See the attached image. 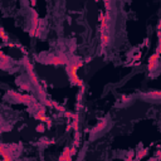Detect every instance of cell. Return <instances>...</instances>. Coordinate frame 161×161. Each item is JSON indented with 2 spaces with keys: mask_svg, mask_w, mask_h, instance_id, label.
Segmentation results:
<instances>
[{
  "mask_svg": "<svg viewBox=\"0 0 161 161\" xmlns=\"http://www.w3.org/2000/svg\"><path fill=\"white\" fill-rule=\"evenodd\" d=\"M24 64H25V67H27V69H28V74H29V78H30L32 85L36 88V92H38L39 98L42 101H45L47 100V93H45V91L42 88V86L39 85V79H38V77H36V74H35L34 69H33V65L29 63V61L27 59V58H24Z\"/></svg>",
  "mask_w": 161,
  "mask_h": 161,
  "instance_id": "cell-1",
  "label": "cell"
},
{
  "mask_svg": "<svg viewBox=\"0 0 161 161\" xmlns=\"http://www.w3.org/2000/svg\"><path fill=\"white\" fill-rule=\"evenodd\" d=\"M32 10V28H30V32H29V34H30V36H35V33H36V29H38L39 27V15H38V13L35 12L34 9H30Z\"/></svg>",
  "mask_w": 161,
  "mask_h": 161,
  "instance_id": "cell-2",
  "label": "cell"
},
{
  "mask_svg": "<svg viewBox=\"0 0 161 161\" xmlns=\"http://www.w3.org/2000/svg\"><path fill=\"white\" fill-rule=\"evenodd\" d=\"M69 62V58L65 56V54H59V56H54V57H50L48 63L49 64H53V65H59V64H68Z\"/></svg>",
  "mask_w": 161,
  "mask_h": 161,
  "instance_id": "cell-3",
  "label": "cell"
},
{
  "mask_svg": "<svg viewBox=\"0 0 161 161\" xmlns=\"http://www.w3.org/2000/svg\"><path fill=\"white\" fill-rule=\"evenodd\" d=\"M159 58H160V56L157 53L152 54V56L149 58V65H147V68H149V72L150 73L155 72L156 69H157V67H159Z\"/></svg>",
  "mask_w": 161,
  "mask_h": 161,
  "instance_id": "cell-4",
  "label": "cell"
},
{
  "mask_svg": "<svg viewBox=\"0 0 161 161\" xmlns=\"http://www.w3.org/2000/svg\"><path fill=\"white\" fill-rule=\"evenodd\" d=\"M100 33H101V48L105 49L111 42V35H109V32H100Z\"/></svg>",
  "mask_w": 161,
  "mask_h": 161,
  "instance_id": "cell-5",
  "label": "cell"
},
{
  "mask_svg": "<svg viewBox=\"0 0 161 161\" xmlns=\"http://www.w3.org/2000/svg\"><path fill=\"white\" fill-rule=\"evenodd\" d=\"M106 126H107V121H106V120H101L100 122H98L97 125L92 129L91 133H92V135H96V133H98V132H101V131H103V130H105V127H106Z\"/></svg>",
  "mask_w": 161,
  "mask_h": 161,
  "instance_id": "cell-6",
  "label": "cell"
},
{
  "mask_svg": "<svg viewBox=\"0 0 161 161\" xmlns=\"http://www.w3.org/2000/svg\"><path fill=\"white\" fill-rule=\"evenodd\" d=\"M0 56H1V63H0L1 69H6L8 67H10V61H12V58L6 56L4 52H0Z\"/></svg>",
  "mask_w": 161,
  "mask_h": 161,
  "instance_id": "cell-7",
  "label": "cell"
},
{
  "mask_svg": "<svg viewBox=\"0 0 161 161\" xmlns=\"http://www.w3.org/2000/svg\"><path fill=\"white\" fill-rule=\"evenodd\" d=\"M9 94L14 98L15 102H19V103H23V94L15 92V91H9Z\"/></svg>",
  "mask_w": 161,
  "mask_h": 161,
  "instance_id": "cell-8",
  "label": "cell"
},
{
  "mask_svg": "<svg viewBox=\"0 0 161 161\" xmlns=\"http://www.w3.org/2000/svg\"><path fill=\"white\" fill-rule=\"evenodd\" d=\"M145 96L151 97V98H161V91H153V92H149Z\"/></svg>",
  "mask_w": 161,
  "mask_h": 161,
  "instance_id": "cell-9",
  "label": "cell"
},
{
  "mask_svg": "<svg viewBox=\"0 0 161 161\" xmlns=\"http://www.w3.org/2000/svg\"><path fill=\"white\" fill-rule=\"evenodd\" d=\"M79 141H80V133H79V131L77 130L74 132V146H76V147H77V146H79Z\"/></svg>",
  "mask_w": 161,
  "mask_h": 161,
  "instance_id": "cell-10",
  "label": "cell"
},
{
  "mask_svg": "<svg viewBox=\"0 0 161 161\" xmlns=\"http://www.w3.org/2000/svg\"><path fill=\"white\" fill-rule=\"evenodd\" d=\"M35 131H36V132H40V133H42V132H44V131H45V126H44V123H43V122H40L39 125L35 127Z\"/></svg>",
  "mask_w": 161,
  "mask_h": 161,
  "instance_id": "cell-11",
  "label": "cell"
},
{
  "mask_svg": "<svg viewBox=\"0 0 161 161\" xmlns=\"http://www.w3.org/2000/svg\"><path fill=\"white\" fill-rule=\"evenodd\" d=\"M147 155V150H142V151H138V153H137V157L136 159L137 160H140V159H144V157Z\"/></svg>",
  "mask_w": 161,
  "mask_h": 161,
  "instance_id": "cell-12",
  "label": "cell"
},
{
  "mask_svg": "<svg viewBox=\"0 0 161 161\" xmlns=\"http://www.w3.org/2000/svg\"><path fill=\"white\" fill-rule=\"evenodd\" d=\"M0 34H1V39H3V42H4V43L8 42L9 38H8V35L5 34V32H4V29H3V28L0 29Z\"/></svg>",
  "mask_w": 161,
  "mask_h": 161,
  "instance_id": "cell-13",
  "label": "cell"
},
{
  "mask_svg": "<svg viewBox=\"0 0 161 161\" xmlns=\"http://www.w3.org/2000/svg\"><path fill=\"white\" fill-rule=\"evenodd\" d=\"M18 85H19V86H20L24 91H28V89H29V85H28V83H21V82H18Z\"/></svg>",
  "mask_w": 161,
  "mask_h": 161,
  "instance_id": "cell-14",
  "label": "cell"
},
{
  "mask_svg": "<svg viewBox=\"0 0 161 161\" xmlns=\"http://www.w3.org/2000/svg\"><path fill=\"white\" fill-rule=\"evenodd\" d=\"M131 100H132V98H131V97H127V96H122V102H123V103H127V102H130Z\"/></svg>",
  "mask_w": 161,
  "mask_h": 161,
  "instance_id": "cell-15",
  "label": "cell"
},
{
  "mask_svg": "<svg viewBox=\"0 0 161 161\" xmlns=\"http://www.w3.org/2000/svg\"><path fill=\"white\" fill-rule=\"evenodd\" d=\"M132 159H133V151H130L129 153H127L126 160H132Z\"/></svg>",
  "mask_w": 161,
  "mask_h": 161,
  "instance_id": "cell-16",
  "label": "cell"
},
{
  "mask_svg": "<svg viewBox=\"0 0 161 161\" xmlns=\"http://www.w3.org/2000/svg\"><path fill=\"white\" fill-rule=\"evenodd\" d=\"M156 53L159 54V56H161V43H159V45H157V48H156Z\"/></svg>",
  "mask_w": 161,
  "mask_h": 161,
  "instance_id": "cell-17",
  "label": "cell"
},
{
  "mask_svg": "<svg viewBox=\"0 0 161 161\" xmlns=\"http://www.w3.org/2000/svg\"><path fill=\"white\" fill-rule=\"evenodd\" d=\"M47 126H48V129H50V126H52V120L48 117V120H47Z\"/></svg>",
  "mask_w": 161,
  "mask_h": 161,
  "instance_id": "cell-18",
  "label": "cell"
},
{
  "mask_svg": "<svg viewBox=\"0 0 161 161\" xmlns=\"http://www.w3.org/2000/svg\"><path fill=\"white\" fill-rule=\"evenodd\" d=\"M73 127H72V123H69V125L67 126V129H65V131H67V132H69V130H72Z\"/></svg>",
  "mask_w": 161,
  "mask_h": 161,
  "instance_id": "cell-19",
  "label": "cell"
},
{
  "mask_svg": "<svg viewBox=\"0 0 161 161\" xmlns=\"http://www.w3.org/2000/svg\"><path fill=\"white\" fill-rule=\"evenodd\" d=\"M140 57H141V53H138V54H136V56L133 57V61H137V59H138V58H140Z\"/></svg>",
  "mask_w": 161,
  "mask_h": 161,
  "instance_id": "cell-20",
  "label": "cell"
},
{
  "mask_svg": "<svg viewBox=\"0 0 161 161\" xmlns=\"http://www.w3.org/2000/svg\"><path fill=\"white\" fill-rule=\"evenodd\" d=\"M156 156H157V159H159V157H161V151H157L156 152Z\"/></svg>",
  "mask_w": 161,
  "mask_h": 161,
  "instance_id": "cell-21",
  "label": "cell"
},
{
  "mask_svg": "<svg viewBox=\"0 0 161 161\" xmlns=\"http://www.w3.org/2000/svg\"><path fill=\"white\" fill-rule=\"evenodd\" d=\"M36 4V0H32V6H35Z\"/></svg>",
  "mask_w": 161,
  "mask_h": 161,
  "instance_id": "cell-22",
  "label": "cell"
},
{
  "mask_svg": "<svg viewBox=\"0 0 161 161\" xmlns=\"http://www.w3.org/2000/svg\"><path fill=\"white\" fill-rule=\"evenodd\" d=\"M94 1H98V0H94Z\"/></svg>",
  "mask_w": 161,
  "mask_h": 161,
  "instance_id": "cell-23",
  "label": "cell"
}]
</instances>
